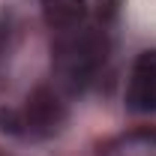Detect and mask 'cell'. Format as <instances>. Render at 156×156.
Instances as JSON below:
<instances>
[{
  "label": "cell",
  "mask_w": 156,
  "mask_h": 156,
  "mask_svg": "<svg viewBox=\"0 0 156 156\" xmlns=\"http://www.w3.org/2000/svg\"><path fill=\"white\" fill-rule=\"evenodd\" d=\"M111 57V36L102 24H84L51 42V78L66 99L87 93Z\"/></svg>",
  "instance_id": "6da1fadb"
},
{
  "label": "cell",
  "mask_w": 156,
  "mask_h": 156,
  "mask_svg": "<svg viewBox=\"0 0 156 156\" xmlns=\"http://www.w3.org/2000/svg\"><path fill=\"white\" fill-rule=\"evenodd\" d=\"M21 117H24V141H51L66 132L72 111L69 99L54 84H36L21 105Z\"/></svg>",
  "instance_id": "7a4b0ae2"
},
{
  "label": "cell",
  "mask_w": 156,
  "mask_h": 156,
  "mask_svg": "<svg viewBox=\"0 0 156 156\" xmlns=\"http://www.w3.org/2000/svg\"><path fill=\"white\" fill-rule=\"evenodd\" d=\"M123 108L138 117L156 114V48H144L135 54L123 87Z\"/></svg>",
  "instance_id": "3957f363"
},
{
  "label": "cell",
  "mask_w": 156,
  "mask_h": 156,
  "mask_svg": "<svg viewBox=\"0 0 156 156\" xmlns=\"http://www.w3.org/2000/svg\"><path fill=\"white\" fill-rule=\"evenodd\" d=\"M39 12H42V24L57 36V33H69L87 24L90 3L87 0H42Z\"/></svg>",
  "instance_id": "277c9868"
},
{
  "label": "cell",
  "mask_w": 156,
  "mask_h": 156,
  "mask_svg": "<svg viewBox=\"0 0 156 156\" xmlns=\"http://www.w3.org/2000/svg\"><path fill=\"white\" fill-rule=\"evenodd\" d=\"M156 147V123H135L96 144V156H126Z\"/></svg>",
  "instance_id": "5b68a950"
},
{
  "label": "cell",
  "mask_w": 156,
  "mask_h": 156,
  "mask_svg": "<svg viewBox=\"0 0 156 156\" xmlns=\"http://www.w3.org/2000/svg\"><path fill=\"white\" fill-rule=\"evenodd\" d=\"M18 42H21V27L18 18L12 12H3L0 15V87L6 84V69L18 51Z\"/></svg>",
  "instance_id": "8992f818"
},
{
  "label": "cell",
  "mask_w": 156,
  "mask_h": 156,
  "mask_svg": "<svg viewBox=\"0 0 156 156\" xmlns=\"http://www.w3.org/2000/svg\"><path fill=\"white\" fill-rule=\"evenodd\" d=\"M0 135L24 141V117H21V105H6V102H0Z\"/></svg>",
  "instance_id": "52a82bcc"
}]
</instances>
